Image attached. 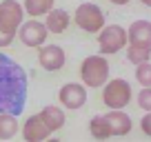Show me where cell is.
I'll use <instances>...</instances> for the list:
<instances>
[{"instance_id":"1","label":"cell","mask_w":151,"mask_h":142,"mask_svg":"<svg viewBox=\"0 0 151 142\" xmlns=\"http://www.w3.org/2000/svg\"><path fill=\"white\" fill-rule=\"evenodd\" d=\"M27 71L7 53H0V113L20 115L27 102Z\"/></svg>"},{"instance_id":"2","label":"cell","mask_w":151,"mask_h":142,"mask_svg":"<svg viewBox=\"0 0 151 142\" xmlns=\"http://www.w3.org/2000/svg\"><path fill=\"white\" fill-rule=\"evenodd\" d=\"M22 22H24V7L16 0H2L0 2V47L2 49L14 42Z\"/></svg>"},{"instance_id":"3","label":"cell","mask_w":151,"mask_h":142,"mask_svg":"<svg viewBox=\"0 0 151 142\" xmlns=\"http://www.w3.org/2000/svg\"><path fill=\"white\" fill-rule=\"evenodd\" d=\"M80 78L87 89H100L109 82V60L98 53V56H87L80 65Z\"/></svg>"},{"instance_id":"4","label":"cell","mask_w":151,"mask_h":142,"mask_svg":"<svg viewBox=\"0 0 151 142\" xmlns=\"http://www.w3.org/2000/svg\"><path fill=\"white\" fill-rule=\"evenodd\" d=\"M129 44V33L120 24H104L98 31V49L102 56H113L120 49H127Z\"/></svg>"},{"instance_id":"5","label":"cell","mask_w":151,"mask_h":142,"mask_svg":"<svg viewBox=\"0 0 151 142\" xmlns=\"http://www.w3.org/2000/svg\"><path fill=\"white\" fill-rule=\"evenodd\" d=\"M102 102L109 109H124L131 102V85L124 78H113L102 87Z\"/></svg>"},{"instance_id":"6","label":"cell","mask_w":151,"mask_h":142,"mask_svg":"<svg viewBox=\"0 0 151 142\" xmlns=\"http://www.w3.org/2000/svg\"><path fill=\"white\" fill-rule=\"evenodd\" d=\"M73 22L87 33H98L100 29L104 27V14L93 2H82V5L76 7Z\"/></svg>"},{"instance_id":"7","label":"cell","mask_w":151,"mask_h":142,"mask_svg":"<svg viewBox=\"0 0 151 142\" xmlns=\"http://www.w3.org/2000/svg\"><path fill=\"white\" fill-rule=\"evenodd\" d=\"M47 36H49V29L45 22L40 20H27V22L20 24L18 29V38L24 47L29 49H40L45 42H47Z\"/></svg>"},{"instance_id":"8","label":"cell","mask_w":151,"mask_h":142,"mask_svg":"<svg viewBox=\"0 0 151 142\" xmlns=\"http://www.w3.org/2000/svg\"><path fill=\"white\" fill-rule=\"evenodd\" d=\"M58 100L65 109H71V111L80 109L87 102V87L80 85V82H67L58 91Z\"/></svg>"},{"instance_id":"9","label":"cell","mask_w":151,"mask_h":142,"mask_svg":"<svg viewBox=\"0 0 151 142\" xmlns=\"http://www.w3.org/2000/svg\"><path fill=\"white\" fill-rule=\"evenodd\" d=\"M38 62L45 71H60L67 62V53L60 44H42L38 49Z\"/></svg>"},{"instance_id":"10","label":"cell","mask_w":151,"mask_h":142,"mask_svg":"<svg viewBox=\"0 0 151 142\" xmlns=\"http://www.w3.org/2000/svg\"><path fill=\"white\" fill-rule=\"evenodd\" d=\"M20 131H22L24 142H42V140H47V138L51 136V131H49V127L45 124V120H42L40 113L29 115V118L24 120Z\"/></svg>"},{"instance_id":"11","label":"cell","mask_w":151,"mask_h":142,"mask_svg":"<svg viewBox=\"0 0 151 142\" xmlns=\"http://www.w3.org/2000/svg\"><path fill=\"white\" fill-rule=\"evenodd\" d=\"M109 122V129H111V136H127L131 131V118L129 113H124L122 109H109V113H104Z\"/></svg>"},{"instance_id":"12","label":"cell","mask_w":151,"mask_h":142,"mask_svg":"<svg viewBox=\"0 0 151 142\" xmlns=\"http://www.w3.org/2000/svg\"><path fill=\"white\" fill-rule=\"evenodd\" d=\"M131 44H147L151 47V22L149 20H133L127 29Z\"/></svg>"},{"instance_id":"13","label":"cell","mask_w":151,"mask_h":142,"mask_svg":"<svg viewBox=\"0 0 151 142\" xmlns=\"http://www.w3.org/2000/svg\"><path fill=\"white\" fill-rule=\"evenodd\" d=\"M71 20H73V18H71V16L67 14L65 9H56V7H53V9L47 14V20H45V24H47L49 33H65L67 29H69Z\"/></svg>"},{"instance_id":"14","label":"cell","mask_w":151,"mask_h":142,"mask_svg":"<svg viewBox=\"0 0 151 142\" xmlns=\"http://www.w3.org/2000/svg\"><path fill=\"white\" fill-rule=\"evenodd\" d=\"M40 115H42L45 124L49 127L51 133H56L58 129H62V124H65V109H60L56 104H47V107L40 111Z\"/></svg>"},{"instance_id":"15","label":"cell","mask_w":151,"mask_h":142,"mask_svg":"<svg viewBox=\"0 0 151 142\" xmlns=\"http://www.w3.org/2000/svg\"><path fill=\"white\" fill-rule=\"evenodd\" d=\"M20 131L18 115L14 113H0V140H11Z\"/></svg>"},{"instance_id":"16","label":"cell","mask_w":151,"mask_h":142,"mask_svg":"<svg viewBox=\"0 0 151 142\" xmlns=\"http://www.w3.org/2000/svg\"><path fill=\"white\" fill-rule=\"evenodd\" d=\"M89 133H91V138H96V140H107V138H111L109 122H107V118H104L102 113L93 115V118L89 120Z\"/></svg>"},{"instance_id":"17","label":"cell","mask_w":151,"mask_h":142,"mask_svg":"<svg viewBox=\"0 0 151 142\" xmlns=\"http://www.w3.org/2000/svg\"><path fill=\"white\" fill-rule=\"evenodd\" d=\"M53 2L56 0H24V14H29L31 18H40V16H47L53 9Z\"/></svg>"},{"instance_id":"18","label":"cell","mask_w":151,"mask_h":142,"mask_svg":"<svg viewBox=\"0 0 151 142\" xmlns=\"http://www.w3.org/2000/svg\"><path fill=\"white\" fill-rule=\"evenodd\" d=\"M151 58V47L147 44H127V60L131 65H142V62H149Z\"/></svg>"},{"instance_id":"19","label":"cell","mask_w":151,"mask_h":142,"mask_svg":"<svg viewBox=\"0 0 151 142\" xmlns=\"http://www.w3.org/2000/svg\"><path fill=\"white\" fill-rule=\"evenodd\" d=\"M136 80L142 87H151V62L136 65Z\"/></svg>"},{"instance_id":"20","label":"cell","mask_w":151,"mask_h":142,"mask_svg":"<svg viewBox=\"0 0 151 142\" xmlns=\"http://www.w3.org/2000/svg\"><path fill=\"white\" fill-rule=\"evenodd\" d=\"M138 107L142 111H151V87H142V91L138 93Z\"/></svg>"},{"instance_id":"21","label":"cell","mask_w":151,"mask_h":142,"mask_svg":"<svg viewBox=\"0 0 151 142\" xmlns=\"http://www.w3.org/2000/svg\"><path fill=\"white\" fill-rule=\"evenodd\" d=\"M140 129H142L145 136L151 138V111H145V115H142V120H140Z\"/></svg>"},{"instance_id":"22","label":"cell","mask_w":151,"mask_h":142,"mask_svg":"<svg viewBox=\"0 0 151 142\" xmlns=\"http://www.w3.org/2000/svg\"><path fill=\"white\" fill-rule=\"evenodd\" d=\"M111 2H113V5H120V7H122V5H127L129 0H111Z\"/></svg>"},{"instance_id":"23","label":"cell","mask_w":151,"mask_h":142,"mask_svg":"<svg viewBox=\"0 0 151 142\" xmlns=\"http://www.w3.org/2000/svg\"><path fill=\"white\" fill-rule=\"evenodd\" d=\"M140 2H142L145 7H151V0H140Z\"/></svg>"}]
</instances>
